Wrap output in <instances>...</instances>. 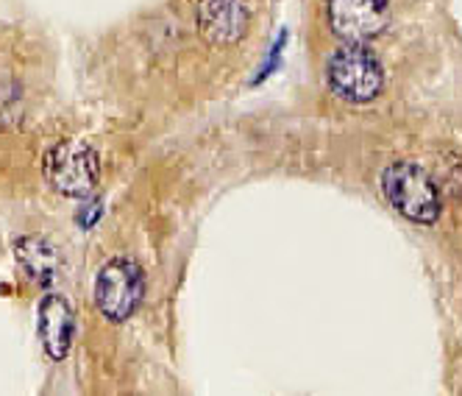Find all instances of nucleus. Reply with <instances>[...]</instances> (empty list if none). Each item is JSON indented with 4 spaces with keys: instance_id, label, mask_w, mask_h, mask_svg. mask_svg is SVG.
Segmentation results:
<instances>
[{
    "instance_id": "1",
    "label": "nucleus",
    "mask_w": 462,
    "mask_h": 396,
    "mask_svg": "<svg viewBox=\"0 0 462 396\" xmlns=\"http://www.w3.org/2000/svg\"><path fill=\"white\" fill-rule=\"evenodd\" d=\"M382 195L402 218L429 226L440 218L443 198L435 176L423 171L418 162H393L382 171Z\"/></svg>"
},
{
    "instance_id": "2",
    "label": "nucleus",
    "mask_w": 462,
    "mask_h": 396,
    "mask_svg": "<svg viewBox=\"0 0 462 396\" xmlns=\"http://www.w3.org/2000/svg\"><path fill=\"white\" fill-rule=\"evenodd\" d=\"M326 79L332 92L348 104L374 101L384 84L382 61L374 51L359 42H348L346 48L332 53V59L326 64Z\"/></svg>"
},
{
    "instance_id": "3",
    "label": "nucleus",
    "mask_w": 462,
    "mask_h": 396,
    "mask_svg": "<svg viewBox=\"0 0 462 396\" xmlns=\"http://www.w3.org/2000/svg\"><path fill=\"white\" fill-rule=\"evenodd\" d=\"M42 171L56 193L81 198L92 193L97 174H101V159L87 140H61L45 154Z\"/></svg>"
},
{
    "instance_id": "4",
    "label": "nucleus",
    "mask_w": 462,
    "mask_h": 396,
    "mask_svg": "<svg viewBox=\"0 0 462 396\" xmlns=\"http://www.w3.org/2000/svg\"><path fill=\"white\" fill-rule=\"evenodd\" d=\"M145 277L131 257H112L97 271L95 279V305L109 321H125L143 302Z\"/></svg>"
},
{
    "instance_id": "5",
    "label": "nucleus",
    "mask_w": 462,
    "mask_h": 396,
    "mask_svg": "<svg viewBox=\"0 0 462 396\" xmlns=\"http://www.w3.org/2000/svg\"><path fill=\"white\" fill-rule=\"evenodd\" d=\"M326 14L343 42L365 45L387 28L390 0H328Z\"/></svg>"
},
{
    "instance_id": "6",
    "label": "nucleus",
    "mask_w": 462,
    "mask_h": 396,
    "mask_svg": "<svg viewBox=\"0 0 462 396\" xmlns=\"http://www.w3.org/2000/svg\"><path fill=\"white\" fill-rule=\"evenodd\" d=\"M251 25L248 0H201L198 4V31L209 45L226 48L245 37Z\"/></svg>"
},
{
    "instance_id": "7",
    "label": "nucleus",
    "mask_w": 462,
    "mask_h": 396,
    "mask_svg": "<svg viewBox=\"0 0 462 396\" xmlns=\"http://www.w3.org/2000/svg\"><path fill=\"white\" fill-rule=\"evenodd\" d=\"M76 318L70 305L61 296H45L40 305V338L53 360H64L73 346Z\"/></svg>"
},
{
    "instance_id": "8",
    "label": "nucleus",
    "mask_w": 462,
    "mask_h": 396,
    "mask_svg": "<svg viewBox=\"0 0 462 396\" xmlns=\"http://www.w3.org/2000/svg\"><path fill=\"white\" fill-rule=\"evenodd\" d=\"M20 266L25 269L28 277H34L37 282H51L59 274V251L51 240L45 238H20L14 243Z\"/></svg>"
}]
</instances>
